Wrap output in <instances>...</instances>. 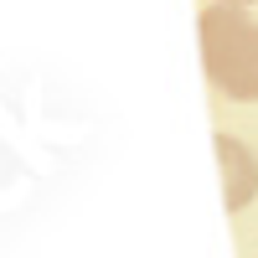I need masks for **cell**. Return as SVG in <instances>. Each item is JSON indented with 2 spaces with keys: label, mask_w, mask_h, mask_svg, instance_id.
Instances as JSON below:
<instances>
[{
  "label": "cell",
  "mask_w": 258,
  "mask_h": 258,
  "mask_svg": "<svg viewBox=\"0 0 258 258\" xmlns=\"http://www.w3.org/2000/svg\"><path fill=\"white\" fill-rule=\"evenodd\" d=\"M202 62L217 93L258 103V21L243 6L217 0L202 11Z\"/></svg>",
  "instance_id": "cell-1"
},
{
  "label": "cell",
  "mask_w": 258,
  "mask_h": 258,
  "mask_svg": "<svg viewBox=\"0 0 258 258\" xmlns=\"http://www.w3.org/2000/svg\"><path fill=\"white\" fill-rule=\"evenodd\" d=\"M217 160H222V197H227V212H243L258 191V160L243 140L232 135H217Z\"/></svg>",
  "instance_id": "cell-2"
},
{
  "label": "cell",
  "mask_w": 258,
  "mask_h": 258,
  "mask_svg": "<svg viewBox=\"0 0 258 258\" xmlns=\"http://www.w3.org/2000/svg\"><path fill=\"white\" fill-rule=\"evenodd\" d=\"M227 6H253V0H227Z\"/></svg>",
  "instance_id": "cell-3"
}]
</instances>
